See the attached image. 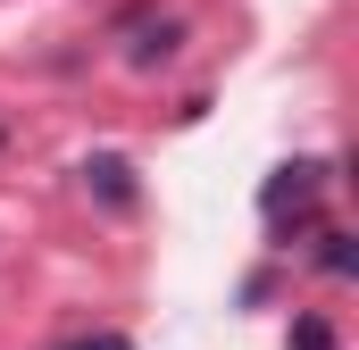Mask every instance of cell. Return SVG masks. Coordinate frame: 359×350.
<instances>
[{
	"instance_id": "cell-1",
	"label": "cell",
	"mask_w": 359,
	"mask_h": 350,
	"mask_svg": "<svg viewBox=\"0 0 359 350\" xmlns=\"http://www.w3.org/2000/svg\"><path fill=\"white\" fill-rule=\"evenodd\" d=\"M318 183H326V167H318V159H292V167H276V183L259 192L268 225H284V217H301V209L318 200Z\"/></svg>"
},
{
	"instance_id": "cell-2",
	"label": "cell",
	"mask_w": 359,
	"mask_h": 350,
	"mask_svg": "<svg viewBox=\"0 0 359 350\" xmlns=\"http://www.w3.org/2000/svg\"><path fill=\"white\" fill-rule=\"evenodd\" d=\"M92 192H100V200H109V209H134V167H126V159H92Z\"/></svg>"
},
{
	"instance_id": "cell-3",
	"label": "cell",
	"mask_w": 359,
	"mask_h": 350,
	"mask_svg": "<svg viewBox=\"0 0 359 350\" xmlns=\"http://www.w3.org/2000/svg\"><path fill=\"white\" fill-rule=\"evenodd\" d=\"M292 350H334V326L326 317H292Z\"/></svg>"
},
{
	"instance_id": "cell-4",
	"label": "cell",
	"mask_w": 359,
	"mask_h": 350,
	"mask_svg": "<svg viewBox=\"0 0 359 350\" xmlns=\"http://www.w3.org/2000/svg\"><path fill=\"white\" fill-rule=\"evenodd\" d=\"M318 267H326V275H351V267H359L351 234H326V251H318Z\"/></svg>"
},
{
	"instance_id": "cell-5",
	"label": "cell",
	"mask_w": 359,
	"mask_h": 350,
	"mask_svg": "<svg viewBox=\"0 0 359 350\" xmlns=\"http://www.w3.org/2000/svg\"><path fill=\"white\" fill-rule=\"evenodd\" d=\"M67 350H134L126 334H84V342H67Z\"/></svg>"
}]
</instances>
